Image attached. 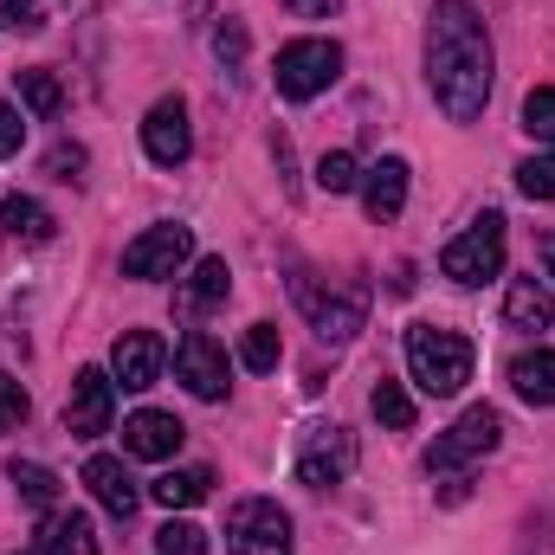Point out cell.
<instances>
[{
	"label": "cell",
	"mask_w": 555,
	"mask_h": 555,
	"mask_svg": "<svg viewBox=\"0 0 555 555\" xmlns=\"http://www.w3.org/2000/svg\"><path fill=\"white\" fill-rule=\"evenodd\" d=\"M317 188H323V194H356V188H362V162H356L349 149H330V155L317 162Z\"/></svg>",
	"instance_id": "cell-26"
},
{
	"label": "cell",
	"mask_w": 555,
	"mask_h": 555,
	"mask_svg": "<svg viewBox=\"0 0 555 555\" xmlns=\"http://www.w3.org/2000/svg\"><path fill=\"white\" fill-rule=\"evenodd\" d=\"M7 478H13V491H20V504H33V511H59V478H52L46 465L13 459V465H7Z\"/></svg>",
	"instance_id": "cell-22"
},
{
	"label": "cell",
	"mask_w": 555,
	"mask_h": 555,
	"mask_svg": "<svg viewBox=\"0 0 555 555\" xmlns=\"http://www.w3.org/2000/svg\"><path fill=\"white\" fill-rule=\"evenodd\" d=\"M491 72H498V52L485 33V13L472 0H433V13H426V85L452 124L485 117Z\"/></svg>",
	"instance_id": "cell-1"
},
{
	"label": "cell",
	"mask_w": 555,
	"mask_h": 555,
	"mask_svg": "<svg viewBox=\"0 0 555 555\" xmlns=\"http://www.w3.org/2000/svg\"><path fill=\"white\" fill-rule=\"evenodd\" d=\"M142 149L155 168H181L194 155V124H188V104L181 98H162L149 117H142Z\"/></svg>",
	"instance_id": "cell-12"
},
{
	"label": "cell",
	"mask_w": 555,
	"mask_h": 555,
	"mask_svg": "<svg viewBox=\"0 0 555 555\" xmlns=\"http://www.w3.org/2000/svg\"><path fill=\"white\" fill-rule=\"evenodd\" d=\"M33 555H46V550H33Z\"/></svg>",
	"instance_id": "cell-38"
},
{
	"label": "cell",
	"mask_w": 555,
	"mask_h": 555,
	"mask_svg": "<svg viewBox=\"0 0 555 555\" xmlns=\"http://www.w3.org/2000/svg\"><path fill=\"white\" fill-rule=\"evenodd\" d=\"M240 362H246L253 375H272V369H278V330H272V323H253V330H246Z\"/></svg>",
	"instance_id": "cell-28"
},
{
	"label": "cell",
	"mask_w": 555,
	"mask_h": 555,
	"mask_svg": "<svg viewBox=\"0 0 555 555\" xmlns=\"http://www.w3.org/2000/svg\"><path fill=\"white\" fill-rule=\"evenodd\" d=\"M194 259V233L181 227V220H162V227H149L137 233L130 246H124V278H175L181 266Z\"/></svg>",
	"instance_id": "cell-9"
},
{
	"label": "cell",
	"mask_w": 555,
	"mask_h": 555,
	"mask_svg": "<svg viewBox=\"0 0 555 555\" xmlns=\"http://www.w3.org/2000/svg\"><path fill=\"white\" fill-rule=\"evenodd\" d=\"M207 485H214V472L188 465V472H162V478L149 485V498H155L162 511H194V504L207 498Z\"/></svg>",
	"instance_id": "cell-21"
},
{
	"label": "cell",
	"mask_w": 555,
	"mask_h": 555,
	"mask_svg": "<svg viewBox=\"0 0 555 555\" xmlns=\"http://www.w3.org/2000/svg\"><path fill=\"white\" fill-rule=\"evenodd\" d=\"M181 439H188V426H181L175 414L142 408V414L124 420V452H130V459H175V452H181Z\"/></svg>",
	"instance_id": "cell-15"
},
{
	"label": "cell",
	"mask_w": 555,
	"mask_h": 555,
	"mask_svg": "<svg viewBox=\"0 0 555 555\" xmlns=\"http://www.w3.org/2000/svg\"><path fill=\"white\" fill-rule=\"evenodd\" d=\"M175 375L188 382L194 401H227V388H233V382H227V375H233V369H227V349H220L207 330H188V336H181V349H175Z\"/></svg>",
	"instance_id": "cell-10"
},
{
	"label": "cell",
	"mask_w": 555,
	"mask_h": 555,
	"mask_svg": "<svg viewBox=\"0 0 555 555\" xmlns=\"http://www.w3.org/2000/svg\"><path fill=\"white\" fill-rule=\"evenodd\" d=\"M524 130L537 142H555V85H537V91L524 98Z\"/></svg>",
	"instance_id": "cell-29"
},
{
	"label": "cell",
	"mask_w": 555,
	"mask_h": 555,
	"mask_svg": "<svg viewBox=\"0 0 555 555\" xmlns=\"http://www.w3.org/2000/svg\"><path fill=\"white\" fill-rule=\"evenodd\" d=\"M0 227H7L13 240H26V246H46V240L59 233V220H52L46 201H33V194H7V201H0Z\"/></svg>",
	"instance_id": "cell-20"
},
{
	"label": "cell",
	"mask_w": 555,
	"mask_h": 555,
	"mask_svg": "<svg viewBox=\"0 0 555 555\" xmlns=\"http://www.w3.org/2000/svg\"><path fill=\"white\" fill-rule=\"evenodd\" d=\"M517 188H524L530 201H555V155H530V162L517 168Z\"/></svg>",
	"instance_id": "cell-30"
},
{
	"label": "cell",
	"mask_w": 555,
	"mask_h": 555,
	"mask_svg": "<svg viewBox=\"0 0 555 555\" xmlns=\"http://www.w3.org/2000/svg\"><path fill=\"white\" fill-rule=\"evenodd\" d=\"M20 420H26V388H20V382L0 369V433H13Z\"/></svg>",
	"instance_id": "cell-31"
},
{
	"label": "cell",
	"mask_w": 555,
	"mask_h": 555,
	"mask_svg": "<svg viewBox=\"0 0 555 555\" xmlns=\"http://www.w3.org/2000/svg\"><path fill=\"white\" fill-rule=\"evenodd\" d=\"M349 472H356V433L349 426H310L304 439H297V478L310 485V491H336V485H349Z\"/></svg>",
	"instance_id": "cell-7"
},
{
	"label": "cell",
	"mask_w": 555,
	"mask_h": 555,
	"mask_svg": "<svg viewBox=\"0 0 555 555\" xmlns=\"http://www.w3.org/2000/svg\"><path fill=\"white\" fill-rule=\"evenodd\" d=\"M162 369H168V343H162L155 330H124V336H117V349H111V375H117L130 395L155 388Z\"/></svg>",
	"instance_id": "cell-13"
},
{
	"label": "cell",
	"mask_w": 555,
	"mask_h": 555,
	"mask_svg": "<svg viewBox=\"0 0 555 555\" xmlns=\"http://www.w3.org/2000/svg\"><path fill=\"white\" fill-rule=\"evenodd\" d=\"M439 272L452 278V284H465V291L504 278V214H478V220L439 253Z\"/></svg>",
	"instance_id": "cell-3"
},
{
	"label": "cell",
	"mask_w": 555,
	"mask_h": 555,
	"mask_svg": "<svg viewBox=\"0 0 555 555\" xmlns=\"http://www.w3.org/2000/svg\"><path fill=\"white\" fill-rule=\"evenodd\" d=\"M20 142H26V117H20L13 104H0V162L20 155Z\"/></svg>",
	"instance_id": "cell-34"
},
{
	"label": "cell",
	"mask_w": 555,
	"mask_h": 555,
	"mask_svg": "<svg viewBox=\"0 0 555 555\" xmlns=\"http://www.w3.org/2000/svg\"><path fill=\"white\" fill-rule=\"evenodd\" d=\"M214 52H220V65H240V59H246V26L227 20V26L214 33Z\"/></svg>",
	"instance_id": "cell-33"
},
{
	"label": "cell",
	"mask_w": 555,
	"mask_h": 555,
	"mask_svg": "<svg viewBox=\"0 0 555 555\" xmlns=\"http://www.w3.org/2000/svg\"><path fill=\"white\" fill-rule=\"evenodd\" d=\"M291 291H297V304H304V317L317 323L323 343H356V330H362V317H369V291H362V284L323 291V284H310V272H297Z\"/></svg>",
	"instance_id": "cell-6"
},
{
	"label": "cell",
	"mask_w": 555,
	"mask_h": 555,
	"mask_svg": "<svg viewBox=\"0 0 555 555\" xmlns=\"http://www.w3.org/2000/svg\"><path fill=\"white\" fill-rule=\"evenodd\" d=\"M284 7H291L297 20H323V13H336L343 0H284Z\"/></svg>",
	"instance_id": "cell-36"
},
{
	"label": "cell",
	"mask_w": 555,
	"mask_h": 555,
	"mask_svg": "<svg viewBox=\"0 0 555 555\" xmlns=\"http://www.w3.org/2000/svg\"><path fill=\"white\" fill-rule=\"evenodd\" d=\"M472 343L459 330H439V323H414L408 330V375H414L420 395L433 401H452L465 382H472Z\"/></svg>",
	"instance_id": "cell-2"
},
{
	"label": "cell",
	"mask_w": 555,
	"mask_h": 555,
	"mask_svg": "<svg viewBox=\"0 0 555 555\" xmlns=\"http://www.w3.org/2000/svg\"><path fill=\"white\" fill-rule=\"evenodd\" d=\"M227 550L233 555H291V517L278 511L272 498H246V504H233V517H227Z\"/></svg>",
	"instance_id": "cell-8"
},
{
	"label": "cell",
	"mask_w": 555,
	"mask_h": 555,
	"mask_svg": "<svg viewBox=\"0 0 555 555\" xmlns=\"http://www.w3.org/2000/svg\"><path fill=\"white\" fill-rule=\"evenodd\" d=\"M39 550L46 555H98V530H91V517H78V511H46Z\"/></svg>",
	"instance_id": "cell-19"
},
{
	"label": "cell",
	"mask_w": 555,
	"mask_h": 555,
	"mask_svg": "<svg viewBox=\"0 0 555 555\" xmlns=\"http://www.w3.org/2000/svg\"><path fill=\"white\" fill-rule=\"evenodd\" d=\"M155 555H207V530L188 524V517H168L155 530Z\"/></svg>",
	"instance_id": "cell-27"
},
{
	"label": "cell",
	"mask_w": 555,
	"mask_h": 555,
	"mask_svg": "<svg viewBox=\"0 0 555 555\" xmlns=\"http://www.w3.org/2000/svg\"><path fill=\"white\" fill-rule=\"evenodd\" d=\"M278 98H291V104H310L317 91H330L336 78H343V46L336 39H291L284 52H278Z\"/></svg>",
	"instance_id": "cell-4"
},
{
	"label": "cell",
	"mask_w": 555,
	"mask_h": 555,
	"mask_svg": "<svg viewBox=\"0 0 555 555\" xmlns=\"http://www.w3.org/2000/svg\"><path fill=\"white\" fill-rule=\"evenodd\" d=\"M498 439H504V420H498V408H465V414H459L446 433H439V439H433L426 472H433V478H452V472H465L472 459L498 452Z\"/></svg>",
	"instance_id": "cell-5"
},
{
	"label": "cell",
	"mask_w": 555,
	"mask_h": 555,
	"mask_svg": "<svg viewBox=\"0 0 555 555\" xmlns=\"http://www.w3.org/2000/svg\"><path fill=\"white\" fill-rule=\"evenodd\" d=\"M59 181H85V149H52V162H46Z\"/></svg>",
	"instance_id": "cell-35"
},
{
	"label": "cell",
	"mask_w": 555,
	"mask_h": 555,
	"mask_svg": "<svg viewBox=\"0 0 555 555\" xmlns=\"http://www.w3.org/2000/svg\"><path fill=\"white\" fill-rule=\"evenodd\" d=\"M362 207H369L375 227L401 220V207H408V162H401V155H382V162L362 175Z\"/></svg>",
	"instance_id": "cell-14"
},
{
	"label": "cell",
	"mask_w": 555,
	"mask_h": 555,
	"mask_svg": "<svg viewBox=\"0 0 555 555\" xmlns=\"http://www.w3.org/2000/svg\"><path fill=\"white\" fill-rule=\"evenodd\" d=\"M20 104H26L39 124H52V117L65 111V85H59L52 72H39V65H33V72H20Z\"/></svg>",
	"instance_id": "cell-24"
},
{
	"label": "cell",
	"mask_w": 555,
	"mask_h": 555,
	"mask_svg": "<svg viewBox=\"0 0 555 555\" xmlns=\"http://www.w3.org/2000/svg\"><path fill=\"white\" fill-rule=\"evenodd\" d=\"M85 485H91V498L117 517V524H130L137 517V504H142V491H137V478L124 472V459H111V452H98L91 465H85Z\"/></svg>",
	"instance_id": "cell-16"
},
{
	"label": "cell",
	"mask_w": 555,
	"mask_h": 555,
	"mask_svg": "<svg viewBox=\"0 0 555 555\" xmlns=\"http://www.w3.org/2000/svg\"><path fill=\"white\" fill-rule=\"evenodd\" d=\"M111 414H117V375L78 369L72 401H65V433L72 439H98V433H111Z\"/></svg>",
	"instance_id": "cell-11"
},
{
	"label": "cell",
	"mask_w": 555,
	"mask_h": 555,
	"mask_svg": "<svg viewBox=\"0 0 555 555\" xmlns=\"http://www.w3.org/2000/svg\"><path fill=\"white\" fill-rule=\"evenodd\" d=\"M369 414L382 420L388 433H408V426H414V395H408L401 382H375V395H369Z\"/></svg>",
	"instance_id": "cell-25"
},
{
	"label": "cell",
	"mask_w": 555,
	"mask_h": 555,
	"mask_svg": "<svg viewBox=\"0 0 555 555\" xmlns=\"http://www.w3.org/2000/svg\"><path fill=\"white\" fill-rule=\"evenodd\" d=\"M537 259H543V278L555 284V233H543V240H537Z\"/></svg>",
	"instance_id": "cell-37"
},
{
	"label": "cell",
	"mask_w": 555,
	"mask_h": 555,
	"mask_svg": "<svg viewBox=\"0 0 555 555\" xmlns=\"http://www.w3.org/2000/svg\"><path fill=\"white\" fill-rule=\"evenodd\" d=\"M511 388L530 408H555V349H524L511 362Z\"/></svg>",
	"instance_id": "cell-17"
},
{
	"label": "cell",
	"mask_w": 555,
	"mask_h": 555,
	"mask_svg": "<svg viewBox=\"0 0 555 555\" xmlns=\"http://www.w3.org/2000/svg\"><path fill=\"white\" fill-rule=\"evenodd\" d=\"M227 291H233L227 259H194V272H188V310H214V304H227Z\"/></svg>",
	"instance_id": "cell-23"
},
{
	"label": "cell",
	"mask_w": 555,
	"mask_h": 555,
	"mask_svg": "<svg viewBox=\"0 0 555 555\" xmlns=\"http://www.w3.org/2000/svg\"><path fill=\"white\" fill-rule=\"evenodd\" d=\"M504 323L511 330H550L555 323V297H550V284H537V278H517L511 284V297H504Z\"/></svg>",
	"instance_id": "cell-18"
},
{
	"label": "cell",
	"mask_w": 555,
	"mask_h": 555,
	"mask_svg": "<svg viewBox=\"0 0 555 555\" xmlns=\"http://www.w3.org/2000/svg\"><path fill=\"white\" fill-rule=\"evenodd\" d=\"M7 26H20V33H39V26H46V13H39L33 0H0V33H7Z\"/></svg>",
	"instance_id": "cell-32"
}]
</instances>
